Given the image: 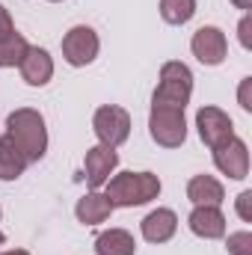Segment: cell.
<instances>
[{"instance_id":"cell-2","label":"cell","mask_w":252,"mask_h":255,"mask_svg":"<svg viewBox=\"0 0 252 255\" xmlns=\"http://www.w3.org/2000/svg\"><path fill=\"white\" fill-rule=\"evenodd\" d=\"M113 208H133L145 205L160 196V178L154 172H119L107 181V193Z\"/></svg>"},{"instance_id":"cell-15","label":"cell","mask_w":252,"mask_h":255,"mask_svg":"<svg viewBox=\"0 0 252 255\" xmlns=\"http://www.w3.org/2000/svg\"><path fill=\"white\" fill-rule=\"evenodd\" d=\"M27 169V157L24 151L15 145V139L9 133L0 136V181H15L21 178Z\"/></svg>"},{"instance_id":"cell-20","label":"cell","mask_w":252,"mask_h":255,"mask_svg":"<svg viewBox=\"0 0 252 255\" xmlns=\"http://www.w3.org/2000/svg\"><path fill=\"white\" fill-rule=\"evenodd\" d=\"M226 250L232 255H252V235L250 232H235V235H229Z\"/></svg>"},{"instance_id":"cell-16","label":"cell","mask_w":252,"mask_h":255,"mask_svg":"<svg viewBox=\"0 0 252 255\" xmlns=\"http://www.w3.org/2000/svg\"><path fill=\"white\" fill-rule=\"evenodd\" d=\"M187 199L193 205H217L220 208V202L226 199V190L214 175H193L187 184Z\"/></svg>"},{"instance_id":"cell-11","label":"cell","mask_w":252,"mask_h":255,"mask_svg":"<svg viewBox=\"0 0 252 255\" xmlns=\"http://www.w3.org/2000/svg\"><path fill=\"white\" fill-rule=\"evenodd\" d=\"M190 232L205 238V241H217L226 235V217L217 205H196L190 214Z\"/></svg>"},{"instance_id":"cell-9","label":"cell","mask_w":252,"mask_h":255,"mask_svg":"<svg viewBox=\"0 0 252 255\" xmlns=\"http://www.w3.org/2000/svg\"><path fill=\"white\" fill-rule=\"evenodd\" d=\"M196 128H199L202 142L211 145V148H217V145H223L226 139L235 136V125H232L229 113H223L220 107H202L196 113Z\"/></svg>"},{"instance_id":"cell-12","label":"cell","mask_w":252,"mask_h":255,"mask_svg":"<svg viewBox=\"0 0 252 255\" xmlns=\"http://www.w3.org/2000/svg\"><path fill=\"white\" fill-rule=\"evenodd\" d=\"M18 68H21L24 83H30V86H45L54 77V60L45 48H30Z\"/></svg>"},{"instance_id":"cell-28","label":"cell","mask_w":252,"mask_h":255,"mask_svg":"<svg viewBox=\"0 0 252 255\" xmlns=\"http://www.w3.org/2000/svg\"><path fill=\"white\" fill-rule=\"evenodd\" d=\"M51 3H60V0H51Z\"/></svg>"},{"instance_id":"cell-1","label":"cell","mask_w":252,"mask_h":255,"mask_svg":"<svg viewBox=\"0 0 252 255\" xmlns=\"http://www.w3.org/2000/svg\"><path fill=\"white\" fill-rule=\"evenodd\" d=\"M6 133L15 139V145L24 151L27 163H36L45 157L48 151V128H45V119L39 110L33 107H21L15 113H9L6 119Z\"/></svg>"},{"instance_id":"cell-26","label":"cell","mask_w":252,"mask_h":255,"mask_svg":"<svg viewBox=\"0 0 252 255\" xmlns=\"http://www.w3.org/2000/svg\"><path fill=\"white\" fill-rule=\"evenodd\" d=\"M0 255H30V253H24V250H9V253H0Z\"/></svg>"},{"instance_id":"cell-7","label":"cell","mask_w":252,"mask_h":255,"mask_svg":"<svg viewBox=\"0 0 252 255\" xmlns=\"http://www.w3.org/2000/svg\"><path fill=\"white\" fill-rule=\"evenodd\" d=\"M193 57L205 65H220L229 57V39L220 27H199L190 39Z\"/></svg>"},{"instance_id":"cell-4","label":"cell","mask_w":252,"mask_h":255,"mask_svg":"<svg viewBox=\"0 0 252 255\" xmlns=\"http://www.w3.org/2000/svg\"><path fill=\"white\" fill-rule=\"evenodd\" d=\"M148 133L157 145L163 148H178L187 139V122H184V110L175 107H151L148 116Z\"/></svg>"},{"instance_id":"cell-3","label":"cell","mask_w":252,"mask_h":255,"mask_svg":"<svg viewBox=\"0 0 252 255\" xmlns=\"http://www.w3.org/2000/svg\"><path fill=\"white\" fill-rule=\"evenodd\" d=\"M193 95V71L184 63H166L160 68V83L154 89L151 107H175L184 110Z\"/></svg>"},{"instance_id":"cell-24","label":"cell","mask_w":252,"mask_h":255,"mask_svg":"<svg viewBox=\"0 0 252 255\" xmlns=\"http://www.w3.org/2000/svg\"><path fill=\"white\" fill-rule=\"evenodd\" d=\"M238 30H241V45H244V48H250V45H252V42H250V18H244Z\"/></svg>"},{"instance_id":"cell-10","label":"cell","mask_w":252,"mask_h":255,"mask_svg":"<svg viewBox=\"0 0 252 255\" xmlns=\"http://www.w3.org/2000/svg\"><path fill=\"white\" fill-rule=\"evenodd\" d=\"M116 163H119L116 148H110V145H92V148L86 151V160H83L86 184H89L92 190L101 187V184H107L110 175H113V169H116Z\"/></svg>"},{"instance_id":"cell-23","label":"cell","mask_w":252,"mask_h":255,"mask_svg":"<svg viewBox=\"0 0 252 255\" xmlns=\"http://www.w3.org/2000/svg\"><path fill=\"white\" fill-rule=\"evenodd\" d=\"M250 83H252V77H247V80L241 83V107H244V110H252V104H250Z\"/></svg>"},{"instance_id":"cell-6","label":"cell","mask_w":252,"mask_h":255,"mask_svg":"<svg viewBox=\"0 0 252 255\" xmlns=\"http://www.w3.org/2000/svg\"><path fill=\"white\" fill-rule=\"evenodd\" d=\"M98 48H101L98 33L92 27H86V24L71 27L63 36V57H65V63L74 65V68H83V65L92 63L98 57Z\"/></svg>"},{"instance_id":"cell-22","label":"cell","mask_w":252,"mask_h":255,"mask_svg":"<svg viewBox=\"0 0 252 255\" xmlns=\"http://www.w3.org/2000/svg\"><path fill=\"white\" fill-rule=\"evenodd\" d=\"M250 202H252V193H250V190H244L241 196H238V214H241V220H247V223H252Z\"/></svg>"},{"instance_id":"cell-5","label":"cell","mask_w":252,"mask_h":255,"mask_svg":"<svg viewBox=\"0 0 252 255\" xmlns=\"http://www.w3.org/2000/svg\"><path fill=\"white\" fill-rule=\"evenodd\" d=\"M92 130H95V136L101 139V145L119 148L122 142H127V136H130V116H127L125 107L104 104V107H98L95 116H92Z\"/></svg>"},{"instance_id":"cell-17","label":"cell","mask_w":252,"mask_h":255,"mask_svg":"<svg viewBox=\"0 0 252 255\" xmlns=\"http://www.w3.org/2000/svg\"><path fill=\"white\" fill-rule=\"evenodd\" d=\"M95 253H98V255H133V253H136L133 235L125 232V229L101 232V235L95 238Z\"/></svg>"},{"instance_id":"cell-19","label":"cell","mask_w":252,"mask_h":255,"mask_svg":"<svg viewBox=\"0 0 252 255\" xmlns=\"http://www.w3.org/2000/svg\"><path fill=\"white\" fill-rule=\"evenodd\" d=\"M193 15H196V0H160V18L166 24L181 27Z\"/></svg>"},{"instance_id":"cell-18","label":"cell","mask_w":252,"mask_h":255,"mask_svg":"<svg viewBox=\"0 0 252 255\" xmlns=\"http://www.w3.org/2000/svg\"><path fill=\"white\" fill-rule=\"evenodd\" d=\"M30 51L27 39L21 33H12L6 39H0V68H12V65H21L24 54Z\"/></svg>"},{"instance_id":"cell-21","label":"cell","mask_w":252,"mask_h":255,"mask_svg":"<svg viewBox=\"0 0 252 255\" xmlns=\"http://www.w3.org/2000/svg\"><path fill=\"white\" fill-rule=\"evenodd\" d=\"M15 33V24H12V15H9V9L0 3V39H6V36H12Z\"/></svg>"},{"instance_id":"cell-14","label":"cell","mask_w":252,"mask_h":255,"mask_svg":"<svg viewBox=\"0 0 252 255\" xmlns=\"http://www.w3.org/2000/svg\"><path fill=\"white\" fill-rule=\"evenodd\" d=\"M74 214H77V220H80L83 226H98V223H107V220H110L113 205H110V199H107L104 193L92 190V193H86V196L77 202Z\"/></svg>"},{"instance_id":"cell-27","label":"cell","mask_w":252,"mask_h":255,"mask_svg":"<svg viewBox=\"0 0 252 255\" xmlns=\"http://www.w3.org/2000/svg\"><path fill=\"white\" fill-rule=\"evenodd\" d=\"M0 244H3V232H0Z\"/></svg>"},{"instance_id":"cell-13","label":"cell","mask_w":252,"mask_h":255,"mask_svg":"<svg viewBox=\"0 0 252 255\" xmlns=\"http://www.w3.org/2000/svg\"><path fill=\"white\" fill-rule=\"evenodd\" d=\"M142 238L148 241V244H166L172 235H175V229H178V217H175V211H169V208H157V211H151L145 220H142Z\"/></svg>"},{"instance_id":"cell-8","label":"cell","mask_w":252,"mask_h":255,"mask_svg":"<svg viewBox=\"0 0 252 255\" xmlns=\"http://www.w3.org/2000/svg\"><path fill=\"white\" fill-rule=\"evenodd\" d=\"M214 163H217V169L223 175H229L235 181L247 178L250 175V148H247V142L238 139V136L226 139L223 145L214 148Z\"/></svg>"},{"instance_id":"cell-25","label":"cell","mask_w":252,"mask_h":255,"mask_svg":"<svg viewBox=\"0 0 252 255\" xmlns=\"http://www.w3.org/2000/svg\"><path fill=\"white\" fill-rule=\"evenodd\" d=\"M232 3H235L238 9H250V6H252V0H232Z\"/></svg>"}]
</instances>
